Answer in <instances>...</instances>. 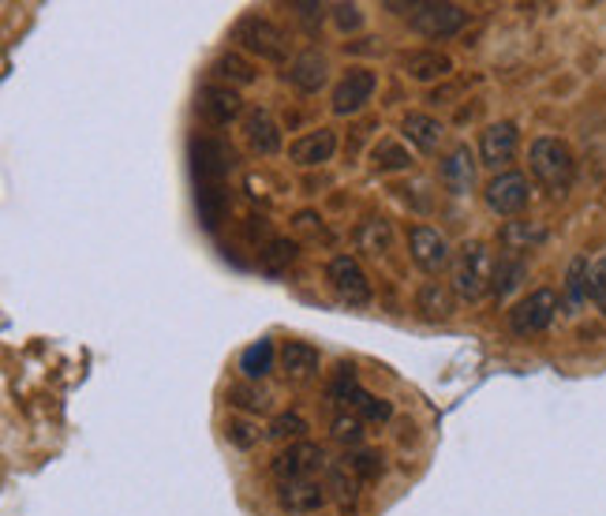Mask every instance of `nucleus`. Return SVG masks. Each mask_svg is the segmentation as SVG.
Instances as JSON below:
<instances>
[{"label": "nucleus", "instance_id": "1", "mask_svg": "<svg viewBox=\"0 0 606 516\" xmlns=\"http://www.w3.org/2000/svg\"><path fill=\"white\" fill-rule=\"evenodd\" d=\"M528 169H532L535 183H543L550 195H566L577 177V157L561 139L543 135L528 146Z\"/></svg>", "mask_w": 606, "mask_h": 516}, {"label": "nucleus", "instance_id": "2", "mask_svg": "<svg viewBox=\"0 0 606 516\" xmlns=\"http://www.w3.org/2000/svg\"><path fill=\"white\" fill-rule=\"evenodd\" d=\"M495 285V255L487 243L472 240L453 255V292L461 300H483Z\"/></svg>", "mask_w": 606, "mask_h": 516}, {"label": "nucleus", "instance_id": "3", "mask_svg": "<svg viewBox=\"0 0 606 516\" xmlns=\"http://www.w3.org/2000/svg\"><path fill=\"white\" fill-rule=\"evenodd\" d=\"M330 397L341 400V405H345L348 412H356L364 423H390V416H393L390 400L375 397V393H367L359 386L353 363H337V374H333V382H330Z\"/></svg>", "mask_w": 606, "mask_h": 516}, {"label": "nucleus", "instance_id": "4", "mask_svg": "<svg viewBox=\"0 0 606 516\" xmlns=\"http://www.w3.org/2000/svg\"><path fill=\"white\" fill-rule=\"evenodd\" d=\"M233 41H240V49L254 52L259 60H274V64H285L288 60V38L277 23L262 20V15H243L240 23L233 26Z\"/></svg>", "mask_w": 606, "mask_h": 516}, {"label": "nucleus", "instance_id": "5", "mask_svg": "<svg viewBox=\"0 0 606 516\" xmlns=\"http://www.w3.org/2000/svg\"><path fill=\"white\" fill-rule=\"evenodd\" d=\"M274 471L277 483H300V479H319V471H330L326 465V449L314 442H293L288 449H281L274 457Z\"/></svg>", "mask_w": 606, "mask_h": 516}, {"label": "nucleus", "instance_id": "6", "mask_svg": "<svg viewBox=\"0 0 606 516\" xmlns=\"http://www.w3.org/2000/svg\"><path fill=\"white\" fill-rule=\"evenodd\" d=\"M558 292L555 288H535V292L524 296L521 303H513V311H509V329H513L516 337H535L543 334V329L555 322L558 314Z\"/></svg>", "mask_w": 606, "mask_h": 516}, {"label": "nucleus", "instance_id": "7", "mask_svg": "<svg viewBox=\"0 0 606 516\" xmlns=\"http://www.w3.org/2000/svg\"><path fill=\"white\" fill-rule=\"evenodd\" d=\"M412 31L424 34L430 41H445V38H456V34L468 26V12H464L461 4H435V0H427V4H416L412 8Z\"/></svg>", "mask_w": 606, "mask_h": 516}, {"label": "nucleus", "instance_id": "8", "mask_svg": "<svg viewBox=\"0 0 606 516\" xmlns=\"http://www.w3.org/2000/svg\"><path fill=\"white\" fill-rule=\"evenodd\" d=\"M326 281L333 288V296H337L341 303H348V308H364V303H371V281H367L364 266H359L353 255L330 259Z\"/></svg>", "mask_w": 606, "mask_h": 516}, {"label": "nucleus", "instance_id": "9", "mask_svg": "<svg viewBox=\"0 0 606 516\" xmlns=\"http://www.w3.org/2000/svg\"><path fill=\"white\" fill-rule=\"evenodd\" d=\"M483 199H487V206L495 209V214L513 217V214H521V209L528 206L532 183H528V177H524V172H513V169L495 172V177L487 180V191H483Z\"/></svg>", "mask_w": 606, "mask_h": 516}, {"label": "nucleus", "instance_id": "10", "mask_svg": "<svg viewBox=\"0 0 606 516\" xmlns=\"http://www.w3.org/2000/svg\"><path fill=\"white\" fill-rule=\"evenodd\" d=\"M408 251H412V262H416L424 274H442L445 266H453L450 240L438 229H430V225H416V229L408 232Z\"/></svg>", "mask_w": 606, "mask_h": 516}, {"label": "nucleus", "instance_id": "11", "mask_svg": "<svg viewBox=\"0 0 606 516\" xmlns=\"http://www.w3.org/2000/svg\"><path fill=\"white\" fill-rule=\"evenodd\" d=\"M375 86H379V75L371 68H348L341 75V83L333 86V112L337 117H353V112H359L375 98Z\"/></svg>", "mask_w": 606, "mask_h": 516}, {"label": "nucleus", "instance_id": "12", "mask_svg": "<svg viewBox=\"0 0 606 516\" xmlns=\"http://www.w3.org/2000/svg\"><path fill=\"white\" fill-rule=\"evenodd\" d=\"M516 146H521V131H516L513 120H498L479 135V165L487 169H502L516 157Z\"/></svg>", "mask_w": 606, "mask_h": 516}, {"label": "nucleus", "instance_id": "13", "mask_svg": "<svg viewBox=\"0 0 606 516\" xmlns=\"http://www.w3.org/2000/svg\"><path fill=\"white\" fill-rule=\"evenodd\" d=\"M195 109H199V117H202V120H210V124L225 128V124H233V120L243 112V98L233 91V86H225V83H210V86H202V91H199Z\"/></svg>", "mask_w": 606, "mask_h": 516}, {"label": "nucleus", "instance_id": "14", "mask_svg": "<svg viewBox=\"0 0 606 516\" xmlns=\"http://www.w3.org/2000/svg\"><path fill=\"white\" fill-rule=\"evenodd\" d=\"M476 169H479L476 151H468V146L461 143L442 157V165H438V180H442V188L453 191V195H468V191L476 188Z\"/></svg>", "mask_w": 606, "mask_h": 516}, {"label": "nucleus", "instance_id": "15", "mask_svg": "<svg viewBox=\"0 0 606 516\" xmlns=\"http://www.w3.org/2000/svg\"><path fill=\"white\" fill-rule=\"evenodd\" d=\"M288 83L296 86V91H304V94H319L322 86H326V79H330V64H326V57H322L319 49H304V52H296V60L288 64Z\"/></svg>", "mask_w": 606, "mask_h": 516}, {"label": "nucleus", "instance_id": "16", "mask_svg": "<svg viewBox=\"0 0 606 516\" xmlns=\"http://www.w3.org/2000/svg\"><path fill=\"white\" fill-rule=\"evenodd\" d=\"M191 157H195V172L202 180H222L236 165L233 146L222 143V139H199V143L191 146Z\"/></svg>", "mask_w": 606, "mask_h": 516}, {"label": "nucleus", "instance_id": "17", "mask_svg": "<svg viewBox=\"0 0 606 516\" xmlns=\"http://www.w3.org/2000/svg\"><path fill=\"white\" fill-rule=\"evenodd\" d=\"M333 154H337V131H330V128L307 131V135H300L293 146H288V157H293L296 165H304V169H311V165H326Z\"/></svg>", "mask_w": 606, "mask_h": 516}, {"label": "nucleus", "instance_id": "18", "mask_svg": "<svg viewBox=\"0 0 606 516\" xmlns=\"http://www.w3.org/2000/svg\"><path fill=\"white\" fill-rule=\"evenodd\" d=\"M401 68L416 83H435V79H445L453 72V60L438 49H408L401 52Z\"/></svg>", "mask_w": 606, "mask_h": 516}, {"label": "nucleus", "instance_id": "19", "mask_svg": "<svg viewBox=\"0 0 606 516\" xmlns=\"http://www.w3.org/2000/svg\"><path fill=\"white\" fill-rule=\"evenodd\" d=\"M277 502L288 513H319L326 505V487L319 479H300V483H277Z\"/></svg>", "mask_w": 606, "mask_h": 516}, {"label": "nucleus", "instance_id": "20", "mask_svg": "<svg viewBox=\"0 0 606 516\" xmlns=\"http://www.w3.org/2000/svg\"><path fill=\"white\" fill-rule=\"evenodd\" d=\"M401 131L419 154H435L438 146H442V139H445L442 120L430 117V112H408V117L401 120Z\"/></svg>", "mask_w": 606, "mask_h": 516}, {"label": "nucleus", "instance_id": "21", "mask_svg": "<svg viewBox=\"0 0 606 516\" xmlns=\"http://www.w3.org/2000/svg\"><path fill=\"white\" fill-rule=\"evenodd\" d=\"M243 139H248L251 151L262 157H274L281 151V128L266 109L248 112V120H243Z\"/></svg>", "mask_w": 606, "mask_h": 516}, {"label": "nucleus", "instance_id": "22", "mask_svg": "<svg viewBox=\"0 0 606 516\" xmlns=\"http://www.w3.org/2000/svg\"><path fill=\"white\" fill-rule=\"evenodd\" d=\"M319 363H322L319 348L307 345V340H288V345L281 348V367H285V374L296 382H307L311 374H319Z\"/></svg>", "mask_w": 606, "mask_h": 516}, {"label": "nucleus", "instance_id": "23", "mask_svg": "<svg viewBox=\"0 0 606 516\" xmlns=\"http://www.w3.org/2000/svg\"><path fill=\"white\" fill-rule=\"evenodd\" d=\"M416 308L424 311V319H430V322H445V319H453V311H456L453 285L427 281L424 288H419V296H416Z\"/></svg>", "mask_w": 606, "mask_h": 516}, {"label": "nucleus", "instance_id": "24", "mask_svg": "<svg viewBox=\"0 0 606 516\" xmlns=\"http://www.w3.org/2000/svg\"><path fill=\"white\" fill-rule=\"evenodd\" d=\"M356 248L367 251V255H385L393 248V225L385 217H364L353 232Z\"/></svg>", "mask_w": 606, "mask_h": 516}, {"label": "nucleus", "instance_id": "25", "mask_svg": "<svg viewBox=\"0 0 606 516\" xmlns=\"http://www.w3.org/2000/svg\"><path fill=\"white\" fill-rule=\"evenodd\" d=\"M277 360H281V352L274 348V340H254V345L243 348L240 371H243V379L248 382H259V379H266V374L274 371Z\"/></svg>", "mask_w": 606, "mask_h": 516}, {"label": "nucleus", "instance_id": "26", "mask_svg": "<svg viewBox=\"0 0 606 516\" xmlns=\"http://www.w3.org/2000/svg\"><path fill=\"white\" fill-rule=\"evenodd\" d=\"M543 240H547V225L543 221H506V229H502L506 251H516V255L539 248Z\"/></svg>", "mask_w": 606, "mask_h": 516}, {"label": "nucleus", "instance_id": "27", "mask_svg": "<svg viewBox=\"0 0 606 516\" xmlns=\"http://www.w3.org/2000/svg\"><path fill=\"white\" fill-rule=\"evenodd\" d=\"M524 274H528V262H524L521 255H502L495 262V285H490V292H495L498 300H506L509 292L521 288Z\"/></svg>", "mask_w": 606, "mask_h": 516}, {"label": "nucleus", "instance_id": "28", "mask_svg": "<svg viewBox=\"0 0 606 516\" xmlns=\"http://www.w3.org/2000/svg\"><path fill=\"white\" fill-rule=\"evenodd\" d=\"M214 75L225 79V83L248 86V83H254V64L251 60H243L240 52H222V57L214 60Z\"/></svg>", "mask_w": 606, "mask_h": 516}, {"label": "nucleus", "instance_id": "29", "mask_svg": "<svg viewBox=\"0 0 606 516\" xmlns=\"http://www.w3.org/2000/svg\"><path fill=\"white\" fill-rule=\"evenodd\" d=\"M587 277H592V262H587L584 255H577L573 262H569V269H566V300H569V308H581V303L587 300Z\"/></svg>", "mask_w": 606, "mask_h": 516}, {"label": "nucleus", "instance_id": "30", "mask_svg": "<svg viewBox=\"0 0 606 516\" xmlns=\"http://www.w3.org/2000/svg\"><path fill=\"white\" fill-rule=\"evenodd\" d=\"M228 209V199L222 188H214V183H206V188H199V217L206 229H217V221L225 217Z\"/></svg>", "mask_w": 606, "mask_h": 516}, {"label": "nucleus", "instance_id": "31", "mask_svg": "<svg viewBox=\"0 0 606 516\" xmlns=\"http://www.w3.org/2000/svg\"><path fill=\"white\" fill-rule=\"evenodd\" d=\"M371 157H375V169L379 172H401V169H408L412 165V154L404 151L397 139H382V143L375 146Z\"/></svg>", "mask_w": 606, "mask_h": 516}, {"label": "nucleus", "instance_id": "32", "mask_svg": "<svg viewBox=\"0 0 606 516\" xmlns=\"http://www.w3.org/2000/svg\"><path fill=\"white\" fill-rule=\"evenodd\" d=\"M296 255H300L296 240H285V236H277V240H270L266 251H262V266H266L270 274H281L285 266H293Z\"/></svg>", "mask_w": 606, "mask_h": 516}, {"label": "nucleus", "instance_id": "33", "mask_svg": "<svg viewBox=\"0 0 606 516\" xmlns=\"http://www.w3.org/2000/svg\"><path fill=\"white\" fill-rule=\"evenodd\" d=\"M356 487H359V479L353 476V468L348 465H333L326 471V491H333V497H337L341 505L356 502Z\"/></svg>", "mask_w": 606, "mask_h": 516}, {"label": "nucleus", "instance_id": "34", "mask_svg": "<svg viewBox=\"0 0 606 516\" xmlns=\"http://www.w3.org/2000/svg\"><path fill=\"white\" fill-rule=\"evenodd\" d=\"M333 439H337L341 445H359L364 442V419H359L356 412L333 416Z\"/></svg>", "mask_w": 606, "mask_h": 516}, {"label": "nucleus", "instance_id": "35", "mask_svg": "<svg viewBox=\"0 0 606 516\" xmlns=\"http://www.w3.org/2000/svg\"><path fill=\"white\" fill-rule=\"evenodd\" d=\"M228 400H233L236 408H243V412H266V405H270L266 393H259L254 386H233L228 389Z\"/></svg>", "mask_w": 606, "mask_h": 516}, {"label": "nucleus", "instance_id": "36", "mask_svg": "<svg viewBox=\"0 0 606 516\" xmlns=\"http://www.w3.org/2000/svg\"><path fill=\"white\" fill-rule=\"evenodd\" d=\"M587 300L606 314V255L592 262V277H587Z\"/></svg>", "mask_w": 606, "mask_h": 516}, {"label": "nucleus", "instance_id": "37", "mask_svg": "<svg viewBox=\"0 0 606 516\" xmlns=\"http://www.w3.org/2000/svg\"><path fill=\"white\" fill-rule=\"evenodd\" d=\"M304 431H307V423H304L300 416H277L274 423H270L266 434H270L274 442H285V439H296V442H300Z\"/></svg>", "mask_w": 606, "mask_h": 516}, {"label": "nucleus", "instance_id": "38", "mask_svg": "<svg viewBox=\"0 0 606 516\" xmlns=\"http://www.w3.org/2000/svg\"><path fill=\"white\" fill-rule=\"evenodd\" d=\"M348 468H353V476L356 479H375L382 471V465H379V453H356V457H348L345 460Z\"/></svg>", "mask_w": 606, "mask_h": 516}, {"label": "nucleus", "instance_id": "39", "mask_svg": "<svg viewBox=\"0 0 606 516\" xmlns=\"http://www.w3.org/2000/svg\"><path fill=\"white\" fill-rule=\"evenodd\" d=\"M333 23L341 26V31H359V26H364V12H359L356 4H337L333 8Z\"/></svg>", "mask_w": 606, "mask_h": 516}, {"label": "nucleus", "instance_id": "40", "mask_svg": "<svg viewBox=\"0 0 606 516\" xmlns=\"http://www.w3.org/2000/svg\"><path fill=\"white\" fill-rule=\"evenodd\" d=\"M293 12H296V20H300L307 31L314 34L322 26V12H326V8H322V4H293Z\"/></svg>", "mask_w": 606, "mask_h": 516}, {"label": "nucleus", "instance_id": "41", "mask_svg": "<svg viewBox=\"0 0 606 516\" xmlns=\"http://www.w3.org/2000/svg\"><path fill=\"white\" fill-rule=\"evenodd\" d=\"M254 439H259V434H254L251 423H228V442H233V445H240V449H251Z\"/></svg>", "mask_w": 606, "mask_h": 516}]
</instances>
